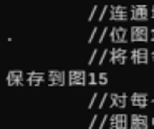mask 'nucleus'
<instances>
[{"label": "nucleus", "mask_w": 154, "mask_h": 129, "mask_svg": "<svg viewBox=\"0 0 154 129\" xmlns=\"http://www.w3.org/2000/svg\"><path fill=\"white\" fill-rule=\"evenodd\" d=\"M68 84L70 86H85L88 84V73L83 69H71L68 73Z\"/></svg>", "instance_id": "1"}, {"label": "nucleus", "mask_w": 154, "mask_h": 129, "mask_svg": "<svg viewBox=\"0 0 154 129\" xmlns=\"http://www.w3.org/2000/svg\"><path fill=\"white\" fill-rule=\"evenodd\" d=\"M129 35H131L129 41H134V43H137V41H147V40H149V28H147V26H143V25L131 26Z\"/></svg>", "instance_id": "2"}, {"label": "nucleus", "mask_w": 154, "mask_h": 129, "mask_svg": "<svg viewBox=\"0 0 154 129\" xmlns=\"http://www.w3.org/2000/svg\"><path fill=\"white\" fill-rule=\"evenodd\" d=\"M129 12H131V18L136 20V22H144V20H147L151 17V10L146 5H141V3L133 5Z\"/></svg>", "instance_id": "3"}, {"label": "nucleus", "mask_w": 154, "mask_h": 129, "mask_svg": "<svg viewBox=\"0 0 154 129\" xmlns=\"http://www.w3.org/2000/svg\"><path fill=\"white\" fill-rule=\"evenodd\" d=\"M129 18L128 8L124 5H111L109 7V20L113 22H126Z\"/></svg>", "instance_id": "4"}, {"label": "nucleus", "mask_w": 154, "mask_h": 129, "mask_svg": "<svg viewBox=\"0 0 154 129\" xmlns=\"http://www.w3.org/2000/svg\"><path fill=\"white\" fill-rule=\"evenodd\" d=\"M109 127L111 129H128L129 127V116L124 114V112L109 116Z\"/></svg>", "instance_id": "5"}, {"label": "nucleus", "mask_w": 154, "mask_h": 129, "mask_svg": "<svg viewBox=\"0 0 154 129\" xmlns=\"http://www.w3.org/2000/svg\"><path fill=\"white\" fill-rule=\"evenodd\" d=\"M149 118L144 114H137V112H134V114L129 116V127L131 129H147L149 127Z\"/></svg>", "instance_id": "6"}, {"label": "nucleus", "mask_w": 154, "mask_h": 129, "mask_svg": "<svg viewBox=\"0 0 154 129\" xmlns=\"http://www.w3.org/2000/svg\"><path fill=\"white\" fill-rule=\"evenodd\" d=\"M131 61L134 65H147V61H149V51H147V48H133V51H131Z\"/></svg>", "instance_id": "7"}, {"label": "nucleus", "mask_w": 154, "mask_h": 129, "mask_svg": "<svg viewBox=\"0 0 154 129\" xmlns=\"http://www.w3.org/2000/svg\"><path fill=\"white\" fill-rule=\"evenodd\" d=\"M109 63L113 65H124L128 61V51L124 48H113L109 50Z\"/></svg>", "instance_id": "8"}, {"label": "nucleus", "mask_w": 154, "mask_h": 129, "mask_svg": "<svg viewBox=\"0 0 154 129\" xmlns=\"http://www.w3.org/2000/svg\"><path fill=\"white\" fill-rule=\"evenodd\" d=\"M109 40L113 43H126L128 40V30L124 26H114L109 32Z\"/></svg>", "instance_id": "9"}, {"label": "nucleus", "mask_w": 154, "mask_h": 129, "mask_svg": "<svg viewBox=\"0 0 154 129\" xmlns=\"http://www.w3.org/2000/svg\"><path fill=\"white\" fill-rule=\"evenodd\" d=\"M47 79H48V84L50 86H63L65 84V71L61 69H50L47 75Z\"/></svg>", "instance_id": "10"}, {"label": "nucleus", "mask_w": 154, "mask_h": 129, "mask_svg": "<svg viewBox=\"0 0 154 129\" xmlns=\"http://www.w3.org/2000/svg\"><path fill=\"white\" fill-rule=\"evenodd\" d=\"M25 81V76L22 69H12L7 75V84L8 86H22Z\"/></svg>", "instance_id": "11"}, {"label": "nucleus", "mask_w": 154, "mask_h": 129, "mask_svg": "<svg viewBox=\"0 0 154 129\" xmlns=\"http://www.w3.org/2000/svg\"><path fill=\"white\" fill-rule=\"evenodd\" d=\"M109 103L111 108H126L128 104V94L126 93H111L109 94Z\"/></svg>", "instance_id": "12"}, {"label": "nucleus", "mask_w": 154, "mask_h": 129, "mask_svg": "<svg viewBox=\"0 0 154 129\" xmlns=\"http://www.w3.org/2000/svg\"><path fill=\"white\" fill-rule=\"evenodd\" d=\"M45 79H47V76H45L42 71H30V73H27V83L30 86H40Z\"/></svg>", "instance_id": "13"}, {"label": "nucleus", "mask_w": 154, "mask_h": 129, "mask_svg": "<svg viewBox=\"0 0 154 129\" xmlns=\"http://www.w3.org/2000/svg\"><path fill=\"white\" fill-rule=\"evenodd\" d=\"M131 103L136 108H146L147 103H149V98H147L146 93H133L131 94Z\"/></svg>", "instance_id": "14"}, {"label": "nucleus", "mask_w": 154, "mask_h": 129, "mask_svg": "<svg viewBox=\"0 0 154 129\" xmlns=\"http://www.w3.org/2000/svg\"><path fill=\"white\" fill-rule=\"evenodd\" d=\"M88 84H91V86L98 84V75L96 73H88Z\"/></svg>", "instance_id": "15"}, {"label": "nucleus", "mask_w": 154, "mask_h": 129, "mask_svg": "<svg viewBox=\"0 0 154 129\" xmlns=\"http://www.w3.org/2000/svg\"><path fill=\"white\" fill-rule=\"evenodd\" d=\"M98 84H108V75L106 73H100V75H98Z\"/></svg>", "instance_id": "16"}, {"label": "nucleus", "mask_w": 154, "mask_h": 129, "mask_svg": "<svg viewBox=\"0 0 154 129\" xmlns=\"http://www.w3.org/2000/svg\"><path fill=\"white\" fill-rule=\"evenodd\" d=\"M108 96H109L108 93H103V94H101V98H100V103L96 104V108H98V109H101V108L104 106V103H106V98H108Z\"/></svg>", "instance_id": "17"}, {"label": "nucleus", "mask_w": 154, "mask_h": 129, "mask_svg": "<svg viewBox=\"0 0 154 129\" xmlns=\"http://www.w3.org/2000/svg\"><path fill=\"white\" fill-rule=\"evenodd\" d=\"M98 96H100V93H93V96H91V99H90V104H88V108H90V109H93V106L96 104Z\"/></svg>", "instance_id": "18"}, {"label": "nucleus", "mask_w": 154, "mask_h": 129, "mask_svg": "<svg viewBox=\"0 0 154 129\" xmlns=\"http://www.w3.org/2000/svg\"><path fill=\"white\" fill-rule=\"evenodd\" d=\"M106 56H109V50H104V51L101 53L100 60H98V65H103V63H104V60H106Z\"/></svg>", "instance_id": "19"}, {"label": "nucleus", "mask_w": 154, "mask_h": 129, "mask_svg": "<svg viewBox=\"0 0 154 129\" xmlns=\"http://www.w3.org/2000/svg\"><path fill=\"white\" fill-rule=\"evenodd\" d=\"M106 33H108V26H104V28H103V32L100 33V36H98V40H96V41H98V43L104 41V38H106Z\"/></svg>", "instance_id": "20"}, {"label": "nucleus", "mask_w": 154, "mask_h": 129, "mask_svg": "<svg viewBox=\"0 0 154 129\" xmlns=\"http://www.w3.org/2000/svg\"><path fill=\"white\" fill-rule=\"evenodd\" d=\"M96 33H98V26H93V32L90 33V38H88V43H93V40L96 38Z\"/></svg>", "instance_id": "21"}, {"label": "nucleus", "mask_w": 154, "mask_h": 129, "mask_svg": "<svg viewBox=\"0 0 154 129\" xmlns=\"http://www.w3.org/2000/svg\"><path fill=\"white\" fill-rule=\"evenodd\" d=\"M96 55H98V50L94 48L93 51H91V55H90V58H88V65H93V61H94V58H96Z\"/></svg>", "instance_id": "22"}, {"label": "nucleus", "mask_w": 154, "mask_h": 129, "mask_svg": "<svg viewBox=\"0 0 154 129\" xmlns=\"http://www.w3.org/2000/svg\"><path fill=\"white\" fill-rule=\"evenodd\" d=\"M106 121H109V116L104 114V116H103V119H101V122H100V126H98V129H103L104 126H106Z\"/></svg>", "instance_id": "23"}, {"label": "nucleus", "mask_w": 154, "mask_h": 129, "mask_svg": "<svg viewBox=\"0 0 154 129\" xmlns=\"http://www.w3.org/2000/svg\"><path fill=\"white\" fill-rule=\"evenodd\" d=\"M106 12H109V7H104V8H103V12H101L100 13V15H98V22H101V20H103L104 18V15H106Z\"/></svg>", "instance_id": "24"}, {"label": "nucleus", "mask_w": 154, "mask_h": 129, "mask_svg": "<svg viewBox=\"0 0 154 129\" xmlns=\"http://www.w3.org/2000/svg\"><path fill=\"white\" fill-rule=\"evenodd\" d=\"M96 121H98V114H93V118H91L90 124H88V129H93V126L96 124Z\"/></svg>", "instance_id": "25"}, {"label": "nucleus", "mask_w": 154, "mask_h": 129, "mask_svg": "<svg viewBox=\"0 0 154 129\" xmlns=\"http://www.w3.org/2000/svg\"><path fill=\"white\" fill-rule=\"evenodd\" d=\"M98 12V5H93V10H91V15L88 17V22H91L93 20V17H94V13Z\"/></svg>", "instance_id": "26"}, {"label": "nucleus", "mask_w": 154, "mask_h": 129, "mask_svg": "<svg viewBox=\"0 0 154 129\" xmlns=\"http://www.w3.org/2000/svg\"><path fill=\"white\" fill-rule=\"evenodd\" d=\"M149 41H154V28L149 30Z\"/></svg>", "instance_id": "27"}, {"label": "nucleus", "mask_w": 154, "mask_h": 129, "mask_svg": "<svg viewBox=\"0 0 154 129\" xmlns=\"http://www.w3.org/2000/svg\"><path fill=\"white\" fill-rule=\"evenodd\" d=\"M151 18H154V5L151 7Z\"/></svg>", "instance_id": "28"}, {"label": "nucleus", "mask_w": 154, "mask_h": 129, "mask_svg": "<svg viewBox=\"0 0 154 129\" xmlns=\"http://www.w3.org/2000/svg\"><path fill=\"white\" fill-rule=\"evenodd\" d=\"M151 58H152V61H154V50L151 51Z\"/></svg>", "instance_id": "29"}, {"label": "nucleus", "mask_w": 154, "mask_h": 129, "mask_svg": "<svg viewBox=\"0 0 154 129\" xmlns=\"http://www.w3.org/2000/svg\"><path fill=\"white\" fill-rule=\"evenodd\" d=\"M151 124H152V126H154V118H151Z\"/></svg>", "instance_id": "30"}, {"label": "nucleus", "mask_w": 154, "mask_h": 129, "mask_svg": "<svg viewBox=\"0 0 154 129\" xmlns=\"http://www.w3.org/2000/svg\"><path fill=\"white\" fill-rule=\"evenodd\" d=\"M151 103H152V104H154V96H152V98H151Z\"/></svg>", "instance_id": "31"}]
</instances>
